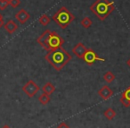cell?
I'll list each match as a JSON object with an SVG mask.
<instances>
[{
  "label": "cell",
  "instance_id": "cell-1",
  "mask_svg": "<svg viewBox=\"0 0 130 128\" xmlns=\"http://www.w3.org/2000/svg\"><path fill=\"white\" fill-rule=\"evenodd\" d=\"M71 58H72L71 55L61 47L48 51V53L45 56V59L56 71H61L71 61Z\"/></svg>",
  "mask_w": 130,
  "mask_h": 128
},
{
  "label": "cell",
  "instance_id": "cell-2",
  "mask_svg": "<svg viewBox=\"0 0 130 128\" xmlns=\"http://www.w3.org/2000/svg\"><path fill=\"white\" fill-rule=\"evenodd\" d=\"M37 41L47 51L61 48L64 44V40L56 31H51L50 30L44 31L38 38Z\"/></svg>",
  "mask_w": 130,
  "mask_h": 128
},
{
  "label": "cell",
  "instance_id": "cell-3",
  "mask_svg": "<svg viewBox=\"0 0 130 128\" xmlns=\"http://www.w3.org/2000/svg\"><path fill=\"white\" fill-rule=\"evenodd\" d=\"M115 9V6L109 0H96L90 6V10L101 21H104Z\"/></svg>",
  "mask_w": 130,
  "mask_h": 128
},
{
  "label": "cell",
  "instance_id": "cell-4",
  "mask_svg": "<svg viewBox=\"0 0 130 128\" xmlns=\"http://www.w3.org/2000/svg\"><path fill=\"white\" fill-rule=\"evenodd\" d=\"M53 20H54L61 29H65L68 25H70V24L75 20V16H74V15H72V14L67 9V8L62 6V7L60 8V9L54 15Z\"/></svg>",
  "mask_w": 130,
  "mask_h": 128
},
{
  "label": "cell",
  "instance_id": "cell-5",
  "mask_svg": "<svg viewBox=\"0 0 130 128\" xmlns=\"http://www.w3.org/2000/svg\"><path fill=\"white\" fill-rule=\"evenodd\" d=\"M82 59H83L88 65H93L95 61H102V62L105 61L104 58L98 56L97 54L91 49H87V50L86 51V53L84 54Z\"/></svg>",
  "mask_w": 130,
  "mask_h": 128
},
{
  "label": "cell",
  "instance_id": "cell-6",
  "mask_svg": "<svg viewBox=\"0 0 130 128\" xmlns=\"http://www.w3.org/2000/svg\"><path fill=\"white\" fill-rule=\"evenodd\" d=\"M40 88L33 80H29L23 87H22V90L23 92L29 98H32L39 91Z\"/></svg>",
  "mask_w": 130,
  "mask_h": 128
},
{
  "label": "cell",
  "instance_id": "cell-7",
  "mask_svg": "<svg viewBox=\"0 0 130 128\" xmlns=\"http://www.w3.org/2000/svg\"><path fill=\"white\" fill-rule=\"evenodd\" d=\"M97 93L103 99L107 100V99H109L110 97L113 96L114 92H113V90H112L108 86V85H104V86H103V88L100 89V90H98Z\"/></svg>",
  "mask_w": 130,
  "mask_h": 128
},
{
  "label": "cell",
  "instance_id": "cell-8",
  "mask_svg": "<svg viewBox=\"0 0 130 128\" xmlns=\"http://www.w3.org/2000/svg\"><path fill=\"white\" fill-rule=\"evenodd\" d=\"M87 49L86 48V46L84 45L83 43H81V42L78 43L72 49L73 54H74L75 56H78V58H81V59H82V57H83L84 54H85L86 51H87Z\"/></svg>",
  "mask_w": 130,
  "mask_h": 128
},
{
  "label": "cell",
  "instance_id": "cell-9",
  "mask_svg": "<svg viewBox=\"0 0 130 128\" xmlns=\"http://www.w3.org/2000/svg\"><path fill=\"white\" fill-rule=\"evenodd\" d=\"M120 102L125 108H129L130 107V86L126 88L122 92V95L120 98Z\"/></svg>",
  "mask_w": 130,
  "mask_h": 128
},
{
  "label": "cell",
  "instance_id": "cell-10",
  "mask_svg": "<svg viewBox=\"0 0 130 128\" xmlns=\"http://www.w3.org/2000/svg\"><path fill=\"white\" fill-rule=\"evenodd\" d=\"M15 18L18 22H20V24H24L29 19V14L25 9H21L15 15Z\"/></svg>",
  "mask_w": 130,
  "mask_h": 128
},
{
  "label": "cell",
  "instance_id": "cell-11",
  "mask_svg": "<svg viewBox=\"0 0 130 128\" xmlns=\"http://www.w3.org/2000/svg\"><path fill=\"white\" fill-rule=\"evenodd\" d=\"M5 27V30L7 31L9 34H13V32L17 31L18 29V25L15 24V22H13V20H9L6 24L4 25Z\"/></svg>",
  "mask_w": 130,
  "mask_h": 128
},
{
  "label": "cell",
  "instance_id": "cell-12",
  "mask_svg": "<svg viewBox=\"0 0 130 128\" xmlns=\"http://www.w3.org/2000/svg\"><path fill=\"white\" fill-rule=\"evenodd\" d=\"M56 88L52 83H46L45 84L43 85L42 87V90H43L44 93L47 94V95H51L52 93H54L55 91Z\"/></svg>",
  "mask_w": 130,
  "mask_h": 128
},
{
  "label": "cell",
  "instance_id": "cell-13",
  "mask_svg": "<svg viewBox=\"0 0 130 128\" xmlns=\"http://www.w3.org/2000/svg\"><path fill=\"white\" fill-rule=\"evenodd\" d=\"M103 115H104L105 118H107L108 120H112V119L116 117V112L113 108H109L103 112Z\"/></svg>",
  "mask_w": 130,
  "mask_h": 128
},
{
  "label": "cell",
  "instance_id": "cell-14",
  "mask_svg": "<svg viewBox=\"0 0 130 128\" xmlns=\"http://www.w3.org/2000/svg\"><path fill=\"white\" fill-rule=\"evenodd\" d=\"M115 78H116L115 74H114L112 72H110V71H108V72H106L104 74H103V79H104V81L108 83H112V82L115 80Z\"/></svg>",
  "mask_w": 130,
  "mask_h": 128
},
{
  "label": "cell",
  "instance_id": "cell-15",
  "mask_svg": "<svg viewBox=\"0 0 130 128\" xmlns=\"http://www.w3.org/2000/svg\"><path fill=\"white\" fill-rule=\"evenodd\" d=\"M38 101H39L42 105L48 104V103L50 102V95H47V94L43 92V93L38 97Z\"/></svg>",
  "mask_w": 130,
  "mask_h": 128
},
{
  "label": "cell",
  "instance_id": "cell-16",
  "mask_svg": "<svg viewBox=\"0 0 130 128\" xmlns=\"http://www.w3.org/2000/svg\"><path fill=\"white\" fill-rule=\"evenodd\" d=\"M38 22H39V24H41V25L46 26V25H48V24H50L51 20H50V18H49L48 15H41V16L39 17V19H38Z\"/></svg>",
  "mask_w": 130,
  "mask_h": 128
},
{
  "label": "cell",
  "instance_id": "cell-17",
  "mask_svg": "<svg viewBox=\"0 0 130 128\" xmlns=\"http://www.w3.org/2000/svg\"><path fill=\"white\" fill-rule=\"evenodd\" d=\"M80 24H81L84 28L87 29V28H89V27H91V26H92L93 22H92V20L89 18V17H84V18L81 20V22H80Z\"/></svg>",
  "mask_w": 130,
  "mask_h": 128
},
{
  "label": "cell",
  "instance_id": "cell-18",
  "mask_svg": "<svg viewBox=\"0 0 130 128\" xmlns=\"http://www.w3.org/2000/svg\"><path fill=\"white\" fill-rule=\"evenodd\" d=\"M9 2V5L13 8H16L17 6H20L21 4V0H8Z\"/></svg>",
  "mask_w": 130,
  "mask_h": 128
},
{
  "label": "cell",
  "instance_id": "cell-19",
  "mask_svg": "<svg viewBox=\"0 0 130 128\" xmlns=\"http://www.w3.org/2000/svg\"><path fill=\"white\" fill-rule=\"evenodd\" d=\"M9 6V2L8 1H0V10L1 11H4Z\"/></svg>",
  "mask_w": 130,
  "mask_h": 128
},
{
  "label": "cell",
  "instance_id": "cell-20",
  "mask_svg": "<svg viewBox=\"0 0 130 128\" xmlns=\"http://www.w3.org/2000/svg\"><path fill=\"white\" fill-rule=\"evenodd\" d=\"M56 128H71L69 125H68L66 123H64V122H61L60 124H58V126Z\"/></svg>",
  "mask_w": 130,
  "mask_h": 128
},
{
  "label": "cell",
  "instance_id": "cell-21",
  "mask_svg": "<svg viewBox=\"0 0 130 128\" xmlns=\"http://www.w3.org/2000/svg\"><path fill=\"white\" fill-rule=\"evenodd\" d=\"M5 25V22H4V20H3V17L1 16L0 17V28H2L3 26Z\"/></svg>",
  "mask_w": 130,
  "mask_h": 128
},
{
  "label": "cell",
  "instance_id": "cell-22",
  "mask_svg": "<svg viewBox=\"0 0 130 128\" xmlns=\"http://www.w3.org/2000/svg\"><path fill=\"white\" fill-rule=\"evenodd\" d=\"M126 65H127L128 67L130 68V57H129V59H128L127 61H126Z\"/></svg>",
  "mask_w": 130,
  "mask_h": 128
},
{
  "label": "cell",
  "instance_id": "cell-23",
  "mask_svg": "<svg viewBox=\"0 0 130 128\" xmlns=\"http://www.w3.org/2000/svg\"><path fill=\"white\" fill-rule=\"evenodd\" d=\"M2 128H11V127H10L9 125H7V124H6V125H4V126H3Z\"/></svg>",
  "mask_w": 130,
  "mask_h": 128
},
{
  "label": "cell",
  "instance_id": "cell-24",
  "mask_svg": "<svg viewBox=\"0 0 130 128\" xmlns=\"http://www.w3.org/2000/svg\"><path fill=\"white\" fill-rule=\"evenodd\" d=\"M0 1H8V0H0Z\"/></svg>",
  "mask_w": 130,
  "mask_h": 128
},
{
  "label": "cell",
  "instance_id": "cell-25",
  "mask_svg": "<svg viewBox=\"0 0 130 128\" xmlns=\"http://www.w3.org/2000/svg\"><path fill=\"white\" fill-rule=\"evenodd\" d=\"M1 16H2V15H1V14H0V17H1Z\"/></svg>",
  "mask_w": 130,
  "mask_h": 128
}]
</instances>
